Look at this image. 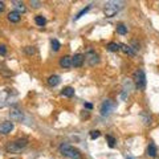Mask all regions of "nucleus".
I'll return each mask as SVG.
<instances>
[{
	"instance_id": "obj_18",
	"label": "nucleus",
	"mask_w": 159,
	"mask_h": 159,
	"mask_svg": "<svg viewBox=\"0 0 159 159\" xmlns=\"http://www.w3.org/2000/svg\"><path fill=\"white\" fill-rule=\"evenodd\" d=\"M106 48H107V51H110V52H118V51H121V48H119V44H117V43H109L107 45H106Z\"/></svg>"
},
{
	"instance_id": "obj_12",
	"label": "nucleus",
	"mask_w": 159,
	"mask_h": 159,
	"mask_svg": "<svg viewBox=\"0 0 159 159\" xmlns=\"http://www.w3.org/2000/svg\"><path fill=\"white\" fill-rule=\"evenodd\" d=\"M9 116H11V119H15V121H21L23 119V111L21 110H11Z\"/></svg>"
},
{
	"instance_id": "obj_11",
	"label": "nucleus",
	"mask_w": 159,
	"mask_h": 159,
	"mask_svg": "<svg viewBox=\"0 0 159 159\" xmlns=\"http://www.w3.org/2000/svg\"><path fill=\"white\" fill-rule=\"evenodd\" d=\"M20 19H21V15H20L17 11H11L8 13V20L11 23H19Z\"/></svg>"
},
{
	"instance_id": "obj_3",
	"label": "nucleus",
	"mask_w": 159,
	"mask_h": 159,
	"mask_svg": "<svg viewBox=\"0 0 159 159\" xmlns=\"http://www.w3.org/2000/svg\"><path fill=\"white\" fill-rule=\"evenodd\" d=\"M134 81H135V86L138 90H143L146 88V74L142 69L134 72Z\"/></svg>"
},
{
	"instance_id": "obj_27",
	"label": "nucleus",
	"mask_w": 159,
	"mask_h": 159,
	"mask_svg": "<svg viewBox=\"0 0 159 159\" xmlns=\"http://www.w3.org/2000/svg\"><path fill=\"white\" fill-rule=\"evenodd\" d=\"M4 9H6V4H4L3 2H0V13H2Z\"/></svg>"
},
{
	"instance_id": "obj_10",
	"label": "nucleus",
	"mask_w": 159,
	"mask_h": 159,
	"mask_svg": "<svg viewBox=\"0 0 159 159\" xmlns=\"http://www.w3.org/2000/svg\"><path fill=\"white\" fill-rule=\"evenodd\" d=\"M119 48H121V51L123 53L129 54V56H135V51L130 45H127V44H119Z\"/></svg>"
},
{
	"instance_id": "obj_8",
	"label": "nucleus",
	"mask_w": 159,
	"mask_h": 159,
	"mask_svg": "<svg viewBox=\"0 0 159 159\" xmlns=\"http://www.w3.org/2000/svg\"><path fill=\"white\" fill-rule=\"evenodd\" d=\"M12 130H13V122L11 121H6L0 125V134H3V135H7Z\"/></svg>"
},
{
	"instance_id": "obj_17",
	"label": "nucleus",
	"mask_w": 159,
	"mask_h": 159,
	"mask_svg": "<svg viewBox=\"0 0 159 159\" xmlns=\"http://www.w3.org/2000/svg\"><path fill=\"white\" fill-rule=\"evenodd\" d=\"M34 23H36L39 27H44L47 24V19L44 16H41V15H39V16L34 17Z\"/></svg>"
},
{
	"instance_id": "obj_21",
	"label": "nucleus",
	"mask_w": 159,
	"mask_h": 159,
	"mask_svg": "<svg viewBox=\"0 0 159 159\" xmlns=\"http://www.w3.org/2000/svg\"><path fill=\"white\" fill-rule=\"evenodd\" d=\"M89 9H90V6H88V7H85L84 9H81V11H80V12L77 13V16L74 17V20H78V19H81V17L84 16V15H85V13L89 11Z\"/></svg>"
},
{
	"instance_id": "obj_23",
	"label": "nucleus",
	"mask_w": 159,
	"mask_h": 159,
	"mask_svg": "<svg viewBox=\"0 0 159 159\" xmlns=\"http://www.w3.org/2000/svg\"><path fill=\"white\" fill-rule=\"evenodd\" d=\"M24 52H25L28 56H32V54H34V52H36V49H34V47H25L24 48Z\"/></svg>"
},
{
	"instance_id": "obj_14",
	"label": "nucleus",
	"mask_w": 159,
	"mask_h": 159,
	"mask_svg": "<svg viewBox=\"0 0 159 159\" xmlns=\"http://www.w3.org/2000/svg\"><path fill=\"white\" fill-rule=\"evenodd\" d=\"M61 94L64 97H73L74 96V89L72 88V86H66V88H64L62 89V92H61Z\"/></svg>"
},
{
	"instance_id": "obj_16",
	"label": "nucleus",
	"mask_w": 159,
	"mask_h": 159,
	"mask_svg": "<svg viewBox=\"0 0 159 159\" xmlns=\"http://www.w3.org/2000/svg\"><path fill=\"white\" fill-rule=\"evenodd\" d=\"M147 155L148 157H151V158H155L157 157V146L155 145H148L147 147Z\"/></svg>"
},
{
	"instance_id": "obj_29",
	"label": "nucleus",
	"mask_w": 159,
	"mask_h": 159,
	"mask_svg": "<svg viewBox=\"0 0 159 159\" xmlns=\"http://www.w3.org/2000/svg\"><path fill=\"white\" fill-rule=\"evenodd\" d=\"M11 159H13V158H11Z\"/></svg>"
},
{
	"instance_id": "obj_1",
	"label": "nucleus",
	"mask_w": 159,
	"mask_h": 159,
	"mask_svg": "<svg viewBox=\"0 0 159 159\" xmlns=\"http://www.w3.org/2000/svg\"><path fill=\"white\" fill-rule=\"evenodd\" d=\"M60 152L62 154L64 157H66L69 159H81V152H80L77 148H74L73 146L68 145V143H62L61 146H60Z\"/></svg>"
},
{
	"instance_id": "obj_6",
	"label": "nucleus",
	"mask_w": 159,
	"mask_h": 159,
	"mask_svg": "<svg viewBox=\"0 0 159 159\" xmlns=\"http://www.w3.org/2000/svg\"><path fill=\"white\" fill-rule=\"evenodd\" d=\"M118 9L119 8L117 6H114V3H109L107 6L105 7V9H103V13H105L106 17H113V16H116L117 15Z\"/></svg>"
},
{
	"instance_id": "obj_19",
	"label": "nucleus",
	"mask_w": 159,
	"mask_h": 159,
	"mask_svg": "<svg viewBox=\"0 0 159 159\" xmlns=\"http://www.w3.org/2000/svg\"><path fill=\"white\" fill-rule=\"evenodd\" d=\"M51 45H52L53 52H58L60 48H61V44H60V41H58V40H56V39H53L51 41Z\"/></svg>"
},
{
	"instance_id": "obj_26",
	"label": "nucleus",
	"mask_w": 159,
	"mask_h": 159,
	"mask_svg": "<svg viewBox=\"0 0 159 159\" xmlns=\"http://www.w3.org/2000/svg\"><path fill=\"white\" fill-rule=\"evenodd\" d=\"M31 4L33 6V8H39L40 6H41V2H34V0H32Z\"/></svg>"
},
{
	"instance_id": "obj_7",
	"label": "nucleus",
	"mask_w": 159,
	"mask_h": 159,
	"mask_svg": "<svg viewBox=\"0 0 159 159\" xmlns=\"http://www.w3.org/2000/svg\"><path fill=\"white\" fill-rule=\"evenodd\" d=\"M84 62H85V56L81 53L74 54L72 57V66H74V68H81L84 65Z\"/></svg>"
},
{
	"instance_id": "obj_20",
	"label": "nucleus",
	"mask_w": 159,
	"mask_h": 159,
	"mask_svg": "<svg viewBox=\"0 0 159 159\" xmlns=\"http://www.w3.org/2000/svg\"><path fill=\"white\" fill-rule=\"evenodd\" d=\"M117 33H119V34H126L127 33V27L125 25V24H118L117 25Z\"/></svg>"
},
{
	"instance_id": "obj_15",
	"label": "nucleus",
	"mask_w": 159,
	"mask_h": 159,
	"mask_svg": "<svg viewBox=\"0 0 159 159\" xmlns=\"http://www.w3.org/2000/svg\"><path fill=\"white\" fill-rule=\"evenodd\" d=\"M12 3L15 4V7L17 8V12H19L20 15H21V12L24 13V12L27 11V8H25V6H24L23 2H16V0H15V2H12Z\"/></svg>"
},
{
	"instance_id": "obj_4",
	"label": "nucleus",
	"mask_w": 159,
	"mask_h": 159,
	"mask_svg": "<svg viewBox=\"0 0 159 159\" xmlns=\"http://www.w3.org/2000/svg\"><path fill=\"white\" fill-rule=\"evenodd\" d=\"M114 107H116V102L111 101V99H105L101 105V114L103 117H106L114 110Z\"/></svg>"
},
{
	"instance_id": "obj_25",
	"label": "nucleus",
	"mask_w": 159,
	"mask_h": 159,
	"mask_svg": "<svg viewBox=\"0 0 159 159\" xmlns=\"http://www.w3.org/2000/svg\"><path fill=\"white\" fill-rule=\"evenodd\" d=\"M7 54V47L6 45H0V56H6Z\"/></svg>"
},
{
	"instance_id": "obj_28",
	"label": "nucleus",
	"mask_w": 159,
	"mask_h": 159,
	"mask_svg": "<svg viewBox=\"0 0 159 159\" xmlns=\"http://www.w3.org/2000/svg\"><path fill=\"white\" fill-rule=\"evenodd\" d=\"M85 107L90 110V109H93V105H92V103H85Z\"/></svg>"
},
{
	"instance_id": "obj_13",
	"label": "nucleus",
	"mask_w": 159,
	"mask_h": 159,
	"mask_svg": "<svg viewBox=\"0 0 159 159\" xmlns=\"http://www.w3.org/2000/svg\"><path fill=\"white\" fill-rule=\"evenodd\" d=\"M60 84V77L57 76V74H53V76H51L48 78V85L49 86H57Z\"/></svg>"
},
{
	"instance_id": "obj_2",
	"label": "nucleus",
	"mask_w": 159,
	"mask_h": 159,
	"mask_svg": "<svg viewBox=\"0 0 159 159\" xmlns=\"http://www.w3.org/2000/svg\"><path fill=\"white\" fill-rule=\"evenodd\" d=\"M28 146V139L27 138H19L13 142H9L6 146V150L8 152H20L23 148H25Z\"/></svg>"
},
{
	"instance_id": "obj_24",
	"label": "nucleus",
	"mask_w": 159,
	"mask_h": 159,
	"mask_svg": "<svg viewBox=\"0 0 159 159\" xmlns=\"http://www.w3.org/2000/svg\"><path fill=\"white\" fill-rule=\"evenodd\" d=\"M99 135H101V133H99L98 130H93V131H90V138H92V139H97Z\"/></svg>"
},
{
	"instance_id": "obj_5",
	"label": "nucleus",
	"mask_w": 159,
	"mask_h": 159,
	"mask_svg": "<svg viewBox=\"0 0 159 159\" xmlns=\"http://www.w3.org/2000/svg\"><path fill=\"white\" fill-rule=\"evenodd\" d=\"M85 60L88 61V64L90 66H94L99 62V56H98V53L92 51V49H89V51L86 52V54H85Z\"/></svg>"
},
{
	"instance_id": "obj_22",
	"label": "nucleus",
	"mask_w": 159,
	"mask_h": 159,
	"mask_svg": "<svg viewBox=\"0 0 159 159\" xmlns=\"http://www.w3.org/2000/svg\"><path fill=\"white\" fill-rule=\"evenodd\" d=\"M107 139V143H109V147H114L116 146V138L111 137V135H106Z\"/></svg>"
},
{
	"instance_id": "obj_9",
	"label": "nucleus",
	"mask_w": 159,
	"mask_h": 159,
	"mask_svg": "<svg viewBox=\"0 0 159 159\" xmlns=\"http://www.w3.org/2000/svg\"><path fill=\"white\" fill-rule=\"evenodd\" d=\"M60 66L64 69H69L72 66V57L70 56H62L60 58Z\"/></svg>"
}]
</instances>
